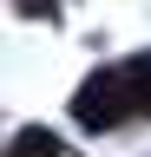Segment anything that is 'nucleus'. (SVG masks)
<instances>
[{"instance_id": "f03ea898", "label": "nucleus", "mask_w": 151, "mask_h": 157, "mask_svg": "<svg viewBox=\"0 0 151 157\" xmlns=\"http://www.w3.org/2000/svg\"><path fill=\"white\" fill-rule=\"evenodd\" d=\"M13 157H59V137H53V131H20Z\"/></svg>"}, {"instance_id": "f257e3e1", "label": "nucleus", "mask_w": 151, "mask_h": 157, "mask_svg": "<svg viewBox=\"0 0 151 157\" xmlns=\"http://www.w3.org/2000/svg\"><path fill=\"white\" fill-rule=\"evenodd\" d=\"M125 85H131V78H125V66H118V72H99V78H85V92L72 98L79 124H85V131H105V124H118L125 111H138V98H131Z\"/></svg>"}]
</instances>
